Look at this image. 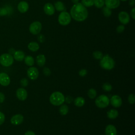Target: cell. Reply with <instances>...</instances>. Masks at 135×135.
<instances>
[{"mask_svg":"<svg viewBox=\"0 0 135 135\" xmlns=\"http://www.w3.org/2000/svg\"><path fill=\"white\" fill-rule=\"evenodd\" d=\"M93 56L95 59L98 60H101L102 57H103V54L101 52L99 51H94L93 53Z\"/></svg>","mask_w":135,"mask_h":135,"instance_id":"obj_30","label":"cell"},{"mask_svg":"<svg viewBox=\"0 0 135 135\" xmlns=\"http://www.w3.org/2000/svg\"><path fill=\"white\" fill-rule=\"evenodd\" d=\"M88 95L91 99L95 98L97 95L96 90L93 88H91V89H89L88 92Z\"/></svg>","mask_w":135,"mask_h":135,"instance_id":"obj_27","label":"cell"},{"mask_svg":"<svg viewBox=\"0 0 135 135\" xmlns=\"http://www.w3.org/2000/svg\"><path fill=\"white\" fill-rule=\"evenodd\" d=\"M93 4L98 8H100L102 7L104 5V1L105 0H93Z\"/></svg>","mask_w":135,"mask_h":135,"instance_id":"obj_26","label":"cell"},{"mask_svg":"<svg viewBox=\"0 0 135 135\" xmlns=\"http://www.w3.org/2000/svg\"><path fill=\"white\" fill-rule=\"evenodd\" d=\"M128 99V101L130 104H134V103L135 102V96H134V94H129Z\"/></svg>","mask_w":135,"mask_h":135,"instance_id":"obj_32","label":"cell"},{"mask_svg":"<svg viewBox=\"0 0 135 135\" xmlns=\"http://www.w3.org/2000/svg\"><path fill=\"white\" fill-rule=\"evenodd\" d=\"M46 59L43 54H40L36 56V61L37 65L40 66H43L45 63Z\"/></svg>","mask_w":135,"mask_h":135,"instance_id":"obj_19","label":"cell"},{"mask_svg":"<svg viewBox=\"0 0 135 135\" xmlns=\"http://www.w3.org/2000/svg\"><path fill=\"white\" fill-rule=\"evenodd\" d=\"M14 57L9 53H4L0 56V64L3 66L8 67L12 65Z\"/></svg>","mask_w":135,"mask_h":135,"instance_id":"obj_4","label":"cell"},{"mask_svg":"<svg viewBox=\"0 0 135 135\" xmlns=\"http://www.w3.org/2000/svg\"><path fill=\"white\" fill-rule=\"evenodd\" d=\"M102 12H103V15H104V16L107 17H110L111 15V14H112V12H111V9L109 8L108 7H107L106 6L104 7L103 8Z\"/></svg>","mask_w":135,"mask_h":135,"instance_id":"obj_29","label":"cell"},{"mask_svg":"<svg viewBox=\"0 0 135 135\" xmlns=\"http://www.w3.org/2000/svg\"><path fill=\"white\" fill-rule=\"evenodd\" d=\"M130 14H131V17H132L133 20H134V19H135V8H134V7L132 8V9L131 10Z\"/></svg>","mask_w":135,"mask_h":135,"instance_id":"obj_40","label":"cell"},{"mask_svg":"<svg viewBox=\"0 0 135 135\" xmlns=\"http://www.w3.org/2000/svg\"><path fill=\"white\" fill-rule=\"evenodd\" d=\"M71 20V16L70 14L66 11H62L61 13H60L58 17L59 23L61 25H68L70 23Z\"/></svg>","mask_w":135,"mask_h":135,"instance_id":"obj_6","label":"cell"},{"mask_svg":"<svg viewBox=\"0 0 135 135\" xmlns=\"http://www.w3.org/2000/svg\"><path fill=\"white\" fill-rule=\"evenodd\" d=\"M24 62L25 63L29 66H32L34 63V58L31 55H27L24 57Z\"/></svg>","mask_w":135,"mask_h":135,"instance_id":"obj_24","label":"cell"},{"mask_svg":"<svg viewBox=\"0 0 135 135\" xmlns=\"http://www.w3.org/2000/svg\"><path fill=\"white\" fill-rule=\"evenodd\" d=\"M121 1H126L127 0H121Z\"/></svg>","mask_w":135,"mask_h":135,"instance_id":"obj_47","label":"cell"},{"mask_svg":"<svg viewBox=\"0 0 135 135\" xmlns=\"http://www.w3.org/2000/svg\"><path fill=\"white\" fill-rule=\"evenodd\" d=\"M44 11L46 14L52 15L55 12L54 6L51 3H46L44 6Z\"/></svg>","mask_w":135,"mask_h":135,"instance_id":"obj_15","label":"cell"},{"mask_svg":"<svg viewBox=\"0 0 135 135\" xmlns=\"http://www.w3.org/2000/svg\"><path fill=\"white\" fill-rule=\"evenodd\" d=\"M5 97L4 94L2 92H0V103H2L5 100Z\"/></svg>","mask_w":135,"mask_h":135,"instance_id":"obj_41","label":"cell"},{"mask_svg":"<svg viewBox=\"0 0 135 135\" xmlns=\"http://www.w3.org/2000/svg\"><path fill=\"white\" fill-rule=\"evenodd\" d=\"M105 133L106 135H117V129L113 125L109 124L105 128Z\"/></svg>","mask_w":135,"mask_h":135,"instance_id":"obj_17","label":"cell"},{"mask_svg":"<svg viewBox=\"0 0 135 135\" xmlns=\"http://www.w3.org/2000/svg\"><path fill=\"white\" fill-rule=\"evenodd\" d=\"M129 4L130 6L133 7L135 5V0H129Z\"/></svg>","mask_w":135,"mask_h":135,"instance_id":"obj_44","label":"cell"},{"mask_svg":"<svg viewBox=\"0 0 135 135\" xmlns=\"http://www.w3.org/2000/svg\"><path fill=\"white\" fill-rule=\"evenodd\" d=\"M51 72L48 68H44L43 69V73L45 75H46V76L50 75L51 74Z\"/></svg>","mask_w":135,"mask_h":135,"instance_id":"obj_37","label":"cell"},{"mask_svg":"<svg viewBox=\"0 0 135 135\" xmlns=\"http://www.w3.org/2000/svg\"><path fill=\"white\" fill-rule=\"evenodd\" d=\"M102 88L105 91H107V92H109V91H110L112 89V86L109 83H105L103 84L102 85Z\"/></svg>","mask_w":135,"mask_h":135,"instance_id":"obj_31","label":"cell"},{"mask_svg":"<svg viewBox=\"0 0 135 135\" xmlns=\"http://www.w3.org/2000/svg\"><path fill=\"white\" fill-rule=\"evenodd\" d=\"M118 112L115 109H111L107 112V116L109 119H114L118 116Z\"/></svg>","mask_w":135,"mask_h":135,"instance_id":"obj_21","label":"cell"},{"mask_svg":"<svg viewBox=\"0 0 135 135\" xmlns=\"http://www.w3.org/2000/svg\"><path fill=\"white\" fill-rule=\"evenodd\" d=\"M68 111H69V108L67 105L66 104L62 105L59 109V112L62 115H66L68 113Z\"/></svg>","mask_w":135,"mask_h":135,"instance_id":"obj_25","label":"cell"},{"mask_svg":"<svg viewBox=\"0 0 135 135\" xmlns=\"http://www.w3.org/2000/svg\"><path fill=\"white\" fill-rule=\"evenodd\" d=\"M15 50L13 49H11L9 50V54L12 55V54H14V52H15Z\"/></svg>","mask_w":135,"mask_h":135,"instance_id":"obj_45","label":"cell"},{"mask_svg":"<svg viewBox=\"0 0 135 135\" xmlns=\"http://www.w3.org/2000/svg\"><path fill=\"white\" fill-rule=\"evenodd\" d=\"M20 83L21 85L23 86V87H26V86H27L28 84V81L27 80V79L26 78H23L20 81Z\"/></svg>","mask_w":135,"mask_h":135,"instance_id":"obj_33","label":"cell"},{"mask_svg":"<svg viewBox=\"0 0 135 135\" xmlns=\"http://www.w3.org/2000/svg\"><path fill=\"white\" fill-rule=\"evenodd\" d=\"M7 13V9L4 7L0 8V16H4Z\"/></svg>","mask_w":135,"mask_h":135,"instance_id":"obj_36","label":"cell"},{"mask_svg":"<svg viewBox=\"0 0 135 135\" xmlns=\"http://www.w3.org/2000/svg\"><path fill=\"white\" fill-rule=\"evenodd\" d=\"M29 6L28 3L25 1L20 2L17 5V9L18 11L22 13H24L28 9Z\"/></svg>","mask_w":135,"mask_h":135,"instance_id":"obj_16","label":"cell"},{"mask_svg":"<svg viewBox=\"0 0 135 135\" xmlns=\"http://www.w3.org/2000/svg\"><path fill=\"white\" fill-rule=\"evenodd\" d=\"M110 102L109 98L104 94H102L97 97L95 100V105L99 108H104L107 107Z\"/></svg>","mask_w":135,"mask_h":135,"instance_id":"obj_5","label":"cell"},{"mask_svg":"<svg viewBox=\"0 0 135 135\" xmlns=\"http://www.w3.org/2000/svg\"><path fill=\"white\" fill-rule=\"evenodd\" d=\"M64 101L65 97L60 92H54L50 97V102L54 105L58 106L62 105Z\"/></svg>","mask_w":135,"mask_h":135,"instance_id":"obj_2","label":"cell"},{"mask_svg":"<svg viewBox=\"0 0 135 135\" xmlns=\"http://www.w3.org/2000/svg\"><path fill=\"white\" fill-rule=\"evenodd\" d=\"M13 57L15 60L17 61H22L25 57V54L21 50L15 51L13 54Z\"/></svg>","mask_w":135,"mask_h":135,"instance_id":"obj_18","label":"cell"},{"mask_svg":"<svg viewBox=\"0 0 135 135\" xmlns=\"http://www.w3.org/2000/svg\"><path fill=\"white\" fill-rule=\"evenodd\" d=\"M79 1V0H71L72 2V3H73L74 4H76V3H78Z\"/></svg>","mask_w":135,"mask_h":135,"instance_id":"obj_46","label":"cell"},{"mask_svg":"<svg viewBox=\"0 0 135 135\" xmlns=\"http://www.w3.org/2000/svg\"><path fill=\"white\" fill-rule=\"evenodd\" d=\"M54 8L58 11H64L65 7L62 2L57 1L54 3Z\"/></svg>","mask_w":135,"mask_h":135,"instance_id":"obj_23","label":"cell"},{"mask_svg":"<svg viewBox=\"0 0 135 135\" xmlns=\"http://www.w3.org/2000/svg\"><path fill=\"white\" fill-rule=\"evenodd\" d=\"M24 135H35V133L33 132V131H26L25 133V134H24Z\"/></svg>","mask_w":135,"mask_h":135,"instance_id":"obj_43","label":"cell"},{"mask_svg":"<svg viewBox=\"0 0 135 135\" xmlns=\"http://www.w3.org/2000/svg\"><path fill=\"white\" fill-rule=\"evenodd\" d=\"M24 120L23 116L21 114H15L11 118V123L13 125H19L21 124Z\"/></svg>","mask_w":135,"mask_h":135,"instance_id":"obj_12","label":"cell"},{"mask_svg":"<svg viewBox=\"0 0 135 135\" xmlns=\"http://www.w3.org/2000/svg\"><path fill=\"white\" fill-rule=\"evenodd\" d=\"M42 30V24L38 21H35L31 24L29 27L30 32L33 35L40 33Z\"/></svg>","mask_w":135,"mask_h":135,"instance_id":"obj_7","label":"cell"},{"mask_svg":"<svg viewBox=\"0 0 135 135\" xmlns=\"http://www.w3.org/2000/svg\"><path fill=\"white\" fill-rule=\"evenodd\" d=\"M70 15L76 21L82 22L87 18L88 12L86 7L78 2L74 4L71 7Z\"/></svg>","mask_w":135,"mask_h":135,"instance_id":"obj_1","label":"cell"},{"mask_svg":"<svg viewBox=\"0 0 135 135\" xmlns=\"http://www.w3.org/2000/svg\"><path fill=\"white\" fill-rule=\"evenodd\" d=\"M74 103L75 105L79 107H82L84 104L85 100L83 97H79L74 99Z\"/></svg>","mask_w":135,"mask_h":135,"instance_id":"obj_22","label":"cell"},{"mask_svg":"<svg viewBox=\"0 0 135 135\" xmlns=\"http://www.w3.org/2000/svg\"><path fill=\"white\" fill-rule=\"evenodd\" d=\"M120 4V0H105L104 4L105 6L110 9H114L117 8Z\"/></svg>","mask_w":135,"mask_h":135,"instance_id":"obj_13","label":"cell"},{"mask_svg":"<svg viewBox=\"0 0 135 135\" xmlns=\"http://www.w3.org/2000/svg\"><path fill=\"white\" fill-rule=\"evenodd\" d=\"M118 18L119 21L123 24H127L130 21V16L125 11H121L119 13Z\"/></svg>","mask_w":135,"mask_h":135,"instance_id":"obj_9","label":"cell"},{"mask_svg":"<svg viewBox=\"0 0 135 135\" xmlns=\"http://www.w3.org/2000/svg\"><path fill=\"white\" fill-rule=\"evenodd\" d=\"M81 4L85 7H91L94 5L93 0H81Z\"/></svg>","mask_w":135,"mask_h":135,"instance_id":"obj_28","label":"cell"},{"mask_svg":"<svg viewBox=\"0 0 135 135\" xmlns=\"http://www.w3.org/2000/svg\"><path fill=\"white\" fill-rule=\"evenodd\" d=\"M86 74H87V71L85 69H82L79 72V75L81 76H84L86 75Z\"/></svg>","mask_w":135,"mask_h":135,"instance_id":"obj_38","label":"cell"},{"mask_svg":"<svg viewBox=\"0 0 135 135\" xmlns=\"http://www.w3.org/2000/svg\"><path fill=\"white\" fill-rule=\"evenodd\" d=\"M27 47H28V49L32 52L37 51L39 49V45L36 42H30L28 44Z\"/></svg>","mask_w":135,"mask_h":135,"instance_id":"obj_20","label":"cell"},{"mask_svg":"<svg viewBox=\"0 0 135 135\" xmlns=\"http://www.w3.org/2000/svg\"><path fill=\"white\" fill-rule=\"evenodd\" d=\"M28 77L32 80H36L38 76V71L36 68L31 66L28 69L27 71Z\"/></svg>","mask_w":135,"mask_h":135,"instance_id":"obj_8","label":"cell"},{"mask_svg":"<svg viewBox=\"0 0 135 135\" xmlns=\"http://www.w3.org/2000/svg\"><path fill=\"white\" fill-rule=\"evenodd\" d=\"M11 82L10 78L7 74L5 72L0 73V84L6 86L9 84Z\"/></svg>","mask_w":135,"mask_h":135,"instance_id":"obj_10","label":"cell"},{"mask_svg":"<svg viewBox=\"0 0 135 135\" xmlns=\"http://www.w3.org/2000/svg\"><path fill=\"white\" fill-rule=\"evenodd\" d=\"M37 40L41 42V43H42L45 40V37L42 34H40L38 35V36H37Z\"/></svg>","mask_w":135,"mask_h":135,"instance_id":"obj_39","label":"cell"},{"mask_svg":"<svg viewBox=\"0 0 135 135\" xmlns=\"http://www.w3.org/2000/svg\"><path fill=\"white\" fill-rule=\"evenodd\" d=\"M100 65L103 69L107 70H112L115 65L113 59L108 55L103 56L100 62Z\"/></svg>","mask_w":135,"mask_h":135,"instance_id":"obj_3","label":"cell"},{"mask_svg":"<svg viewBox=\"0 0 135 135\" xmlns=\"http://www.w3.org/2000/svg\"><path fill=\"white\" fill-rule=\"evenodd\" d=\"M17 98L21 101H24L26 99L27 97V92L26 90L23 88H18L16 92Z\"/></svg>","mask_w":135,"mask_h":135,"instance_id":"obj_11","label":"cell"},{"mask_svg":"<svg viewBox=\"0 0 135 135\" xmlns=\"http://www.w3.org/2000/svg\"><path fill=\"white\" fill-rule=\"evenodd\" d=\"M110 103L113 107L118 108L122 105V99L119 95H114L110 99Z\"/></svg>","mask_w":135,"mask_h":135,"instance_id":"obj_14","label":"cell"},{"mask_svg":"<svg viewBox=\"0 0 135 135\" xmlns=\"http://www.w3.org/2000/svg\"><path fill=\"white\" fill-rule=\"evenodd\" d=\"M5 119V117L4 114L0 111V126L4 123Z\"/></svg>","mask_w":135,"mask_h":135,"instance_id":"obj_35","label":"cell"},{"mask_svg":"<svg viewBox=\"0 0 135 135\" xmlns=\"http://www.w3.org/2000/svg\"><path fill=\"white\" fill-rule=\"evenodd\" d=\"M65 100L66 101V102L68 103H70L72 101L73 99H72V97H71L70 96H68V97H67L66 98H65Z\"/></svg>","mask_w":135,"mask_h":135,"instance_id":"obj_42","label":"cell"},{"mask_svg":"<svg viewBox=\"0 0 135 135\" xmlns=\"http://www.w3.org/2000/svg\"><path fill=\"white\" fill-rule=\"evenodd\" d=\"M124 28H125V27H124V25H119L118 26H117L116 30H117V32L118 33H122V32H123V31L124 30Z\"/></svg>","mask_w":135,"mask_h":135,"instance_id":"obj_34","label":"cell"}]
</instances>
